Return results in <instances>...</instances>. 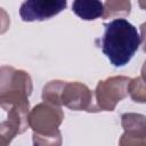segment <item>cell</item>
<instances>
[{
  "mask_svg": "<svg viewBox=\"0 0 146 146\" xmlns=\"http://www.w3.org/2000/svg\"><path fill=\"white\" fill-rule=\"evenodd\" d=\"M67 2L65 0H27L24 1L19 9L23 21H43L60 13Z\"/></svg>",
  "mask_w": 146,
  "mask_h": 146,
  "instance_id": "2",
  "label": "cell"
},
{
  "mask_svg": "<svg viewBox=\"0 0 146 146\" xmlns=\"http://www.w3.org/2000/svg\"><path fill=\"white\" fill-rule=\"evenodd\" d=\"M73 11L82 19L90 21L102 17L104 15V5L100 1H81L76 0L72 5Z\"/></svg>",
  "mask_w": 146,
  "mask_h": 146,
  "instance_id": "3",
  "label": "cell"
},
{
  "mask_svg": "<svg viewBox=\"0 0 146 146\" xmlns=\"http://www.w3.org/2000/svg\"><path fill=\"white\" fill-rule=\"evenodd\" d=\"M140 42L141 36L137 27L124 18H116L105 24V33L100 40L104 55L115 67L128 64Z\"/></svg>",
  "mask_w": 146,
  "mask_h": 146,
  "instance_id": "1",
  "label": "cell"
}]
</instances>
